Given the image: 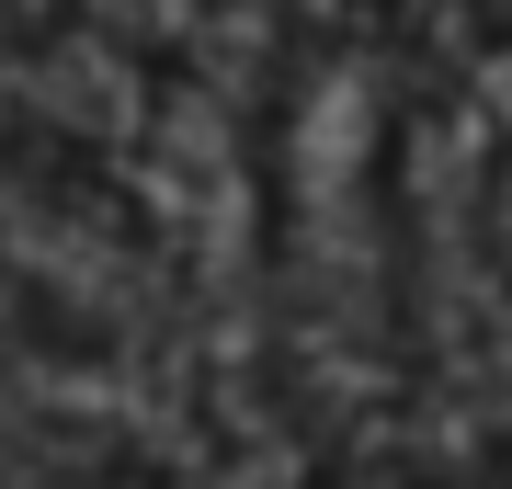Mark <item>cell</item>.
Segmentation results:
<instances>
[{
    "instance_id": "obj_1",
    "label": "cell",
    "mask_w": 512,
    "mask_h": 489,
    "mask_svg": "<svg viewBox=\"0 0 512 489\" xmlns=\"http://www.w3.org/2000/svg\"><path fill=\"white\" fill-rule=\"evenodd\" d=\"M12 489H194L171 455H148V444H126V433H57V444H35L23 455V478Z\"/></svg>"
},
{
    "instance_id": "obj_2",
    "label": "cell",
    "mask_w": 512,
    "mask_h": 489,
    "mask_svg": "<svg viewBox=\"0 0 512 489\" xmlns=\"http://www.w3.org/2000/svg\"><path fill=\"white\" fill-rule=\"evenodd\" d=\"M308 489H467V478H444V467H421L410 444H376V455H330V467Z\"/></svg>"
}]
</instances>
